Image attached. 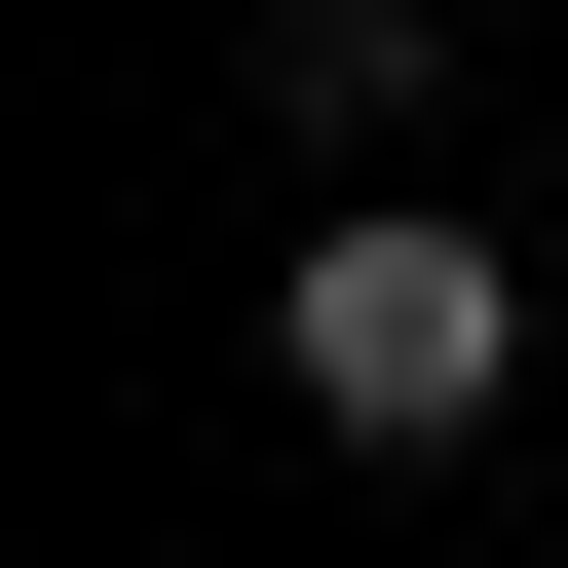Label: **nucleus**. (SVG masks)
I'll return each mask as SVG.
<instances>
[{"mask_svg": "<svg viewBox=\"0 0 568 568\" xmlns=\"http://www.w3.org/2000/svg\"><path fill=\"white\" fill-rule=\"evenodd\" d=\"M265 342H304V417H342V455H455V417L530 379V265L379 190V227H304V304H265Z\"/></svg>", "mask_w": 568, "mask_h": 568, "instance_id": "nucleus-1", "label": "nucleus"}, {"mask_svg": "<svg viewBox=\"0 0 568 568\" xmlns=\"http://www.w3.org/2000/svg\"><path fill=\"white\" fill-rule=\"evenodd\" d=\"M417 77H455V0H304V39H265V114H304V152H379Z\"/></svg>", "mask_w": 568, "mask_h": 568, "instance_id": "nucleus-2", "label": "nucleus"}]
</instances>
